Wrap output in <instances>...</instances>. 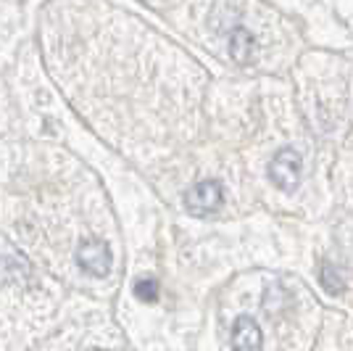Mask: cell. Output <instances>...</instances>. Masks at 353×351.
Instances as JSON below:
<instances>
[{
	"instance_id": "ba28073f",
	"label": "cell",
	"mask_w": 353,
	"mask_h": 351,
	"mask_svg": "<svg viewBox=\"0 0 353 351\" xmlns=\"http://www.w3.org/2000/svg\"><path fill=\"white\" fill-rule=\"evenodd\" d=\"M90 351H101V349H90Z\"/></svg>"
},
{
	"instance_id": "8992f818",
	"label": "cell",
	"mask_w": 353,
	"mask_h": 351,
	"mask_svg": "<svg viewBox=\"0 0 353 351\" xmlns=\"http://www.w3.org/2000/svg\"><path fill=\"white\" fill-rule=\"evenodd\" d=\"M319 278H322V285L330 293H340V291H343V278H340V272L330 262L322 264V269H319Z\"/></svg>"
},
{
	"instance_id": "3957f363",
	"label": "cell",
	"mask_w": 353,
	"mask_h": 351,
	"mask_svg": "<svg viewBox=\"0 0 353 351\" xmlns=\"http://www.w3.org/2000/svg\"><path fill=\"white\" fill-rule=\"evenodd\" d=\"M77 264L92 275V278H105L111 272V249L103 240H85L77 249Z\"/></svg>"
},
{
	"instance_id": "277c9868",
	"label": "cell",
	"mask_w": 353,
	"mask_h": 351,
	"mask_svg": "<svg viewBox=\"0 0 353 351\" xmlns=\"http://www.w3.org/2000/svg\"><path fill=\"white\" fill-rule=\"evenodd\" d=\"M261 328L256 325L253 317H237L235 328H232V349L235 351H259L261 349Z\"/></svg>"
},
{
	"instance_id": "7a4b0ae2",
	"label": "cell",
	"mask_w": 353,
	"mask_h": 351,
	"mask_svg": "<svg viewBox=\"0 0 353 351\" xmlns=\"http://www.w3.org/2000/svg\"><path fill=\"white\" fill-rule=\"evenodd\" d=\"M221 198H224V193H221L219 182L216 180H203V182L192 185L190 193L185 196V206L195 217H208L211 211H216L221 206Z\"/></svg>"
},
{
	"instance_id": "5b68a950",
	"label": "cell",
	"mask_w": 353,
	"mask_h": 351,
	"mask_svg": "<svg viewBox=\"0 0 353 351\" xmlns=\"http://www.w3.org/2000/svg\"><path fill=\"white\" fill-rule=\"evenodd\" d=\"M253 53H256L253 35L248 30H243V27L232 30V35H230V56H232V61H237L240 66H248L253 61Z\"/></svg>"
},
{
	"instance_id": "6da1fadb",
	"label": "cell",
	"mask_w": 353,
	"mask_h": 351,
	"mask_svg": "<svg viewBox=\"0 0 353 351\" xmlns=\"http://www.w3.org/2000/svg\"><path fill=\"white\" fill-rule=\"evenodd\" d=\"M301 169H303L301 153L295 148H282V151H277V156L272 159V164H269V177H272V182L280 191L290 193L301 182Z\"/></svg>"
},
{
	"instance_id": "52a82bcc",
	"label": "cell",
	"mask_w": 353,
	"mask_h": 351,
	"mask_svg": "<svg viewBox=\"0 0 353 351\" xmlns=\"http://www.w3.org/2000/svg\"><path fill=\"white\" fill-rule=\"evenodd\" d=\"M134 296L140 298V301H145V304H153L156 298H159V283L153 278H143L134 283Z\"/></svg>"
}]
</instances>
